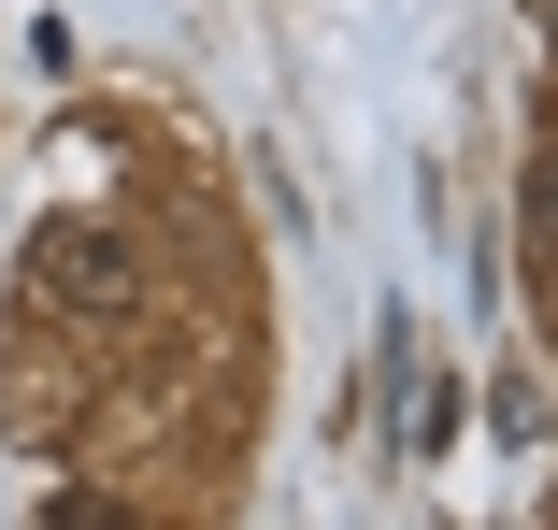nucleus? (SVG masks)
Wrapping results in <instances>:
<instances>
[{
	"instance_id": "f03ea898",
	"label": "nucleus",
	"mask_w": 558,
	"mask_h": 530,
	"mask_svg": "<svg viewBox=\"0 0 558 530\" xmlns=\"http://www.w3.org/2000/svg\"><path fill=\"white\" fill-rule=\"evenodd\" d=\"M515 244H530V273H558V116L530 144V186H515Z\"/></svg>"
},
{
	"instance_id": "7ed1b4c3",
	"label": "nucleus",
	"mask_w": 558,
	"mask_h": 530,
	"mask_svg": "<svg viewBox=\"0 0 558 530\" xmlns=\"http://www.w3.org/2000/svg\"><path fill=\"white\" fill-rule=\"evenodd\" d=\"M530 15H544V44H558V0H530Z\"/></svg>"
},
{
	"instance_id": "f257e3e1",
	"label": "nucleus",
	"mask_w": 558,
	"mask_h": 530,
	"mask_svg": "<svg viewBox=\"0 0 558 530\" xmlns=\"http://www.w3.org/2000/svg\"><path fill=\"white\" fill-rule=\"evenodd\" d=\"M29 315H58V330H130L144 315V244L86 230V216H44L29 230Z\"/></svg>"
}]
</instances>
